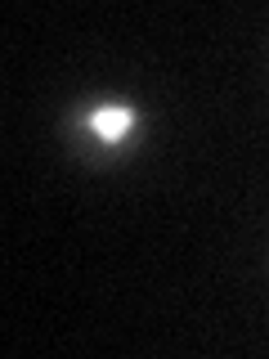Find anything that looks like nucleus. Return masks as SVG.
Segmentation results:
<instances>
[{"mask_svg":"<svg viewBox=\"0 0 269 359\" xmlns=\"http://www.w3.org/2000/svg\"><path fill=\"white\" fill-rule=\"evenodd\" d=\"M265 269H269V256H265Z\"/></svg>","mask_w":269,"mask_h":359,"instance_id":"f03ea898","label":"nucleus"},{"mask_svg":"<svg viewBox=\"0 0 269 359\" xmlns=\"http://www.w3.org/2000/svg\"><path fill=\"white\" fill-rule=\"evenodd\" d=\"M153 135V117L126 90H90L72 99L59 117V140L67 157L85 171H121L130 166Z\"/></svg>","mask_w":269,"mask_h":359,"instance_id":"f257e3e1","label":"nucleus"}]
</instances>
